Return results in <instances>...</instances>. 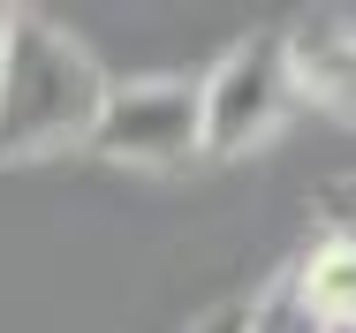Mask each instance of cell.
Segmentation results:
<instances>
[{"mask_svg":"<svg viewBox=\"0 0 356 333\" xmlns=\"http://www.w3.org/2000/svg\"><path fill=\"white\" fill-rule=\"evenodd\" d=\"M106 91H114V76L91 61V46L76 31H61L54 15L15 8L8 46H0V167L8 159L91 152Z\"/></svg>","mask_w":356,"mask_h":333,"instance_id":"6da1fadb","label":"cell"},{"mask_svg":"<svg viewBox=\"0 0 356 333\" xmlns=\"http://www.w3.org/2000/svg\"><path fill=\"white\" fill-rule=\"evenodd\" d=\"M205 99V159H243L266 152L281 136L288 106H296V76H288V38L281 31H250L197 76Z\"/></svg>","mask_w":356,"mask_h":333,"instance_id":"7a4b0ae2","label":"cell"},{"mask_svg":"<svg viewBox=\"0 0 356 333\" xmlns=\"http://www.w3.org/2000/svg\"><path fill=\"white\" fill-rule=\"evenodd\" d=\"M91 152L114 167L144 174H175L190 159H205V99L197 76H137L106 91V114L91 129Z\"/></svg>","mask_w":356,"mask_h":333,"instance_id":"3957f363","label":"cell"},{"mask_svg":"<svg viewBox=\"0 0 356 333\" xmlns=\"http://www.w3.org/2000/svg\"><path fill=\"white\" fill-rule=\"evenodd\" d=\"M296 295L311 303V318L326 333H356V174L326 182L311 204V243L288 266Z\"/></svg>","mask_w":356,"mask_h":333,"instance_id":"277c9868","label":"cell"},{"mask_svg":"<svg viewBox=\"0 0 356 333\" xmlns=\"http://www.w3.org/2000/svg\"><path fill=\"white\" fill-rule=\"evenodd\" d=\"M281 38H288L296 99H311L318 114H334L341 129H356V23L349 15H303Z\"/></svg>","mask_w":356,"mask_h":333,"instance_id":"5b68a950","label":"cell"},{"mask_svg":"<svg viewBox=\"0 0 356 333\" xmlns=\"http://www.w3.org/2000/svg\"><path fill=\"white\" fill-rule=\"evenodd\" d=\"M243 311H250V333H326L318 318H311V303L296 295V280H288V266L273 273V280H266V288H258V295H250Z\"/></svg>","mask_w":356,"mask_h":333,"instance_id":"8992f818","label":"cell"},{"mask_svg":"<svg viewBox=\"0 0 356 333\" xmlns=\"http://www.w3.org/2000/svg\"><path fill=\"white\" fill-rule=\"evenodd\" d=\"M190 333H250V311H243V303H220V311H205Z\"/></svg>","mask_w":356,"mask_h":333,"instance_id":"52a82bcc","label":"cell"},{"mask_svg":"<svg viewBox=\"0 0 356 333\" xmlns=\"http://www.w3.org/2000/svg\"><path fill=\"white\" fill-rule=\"evenodd\" d=\"M8 23H15V8H0V46H8Z\"/></svg>","mask_w":356,"mask_h":333,"instance_id":"ba28073f","label":"cell"}]
</instances>
